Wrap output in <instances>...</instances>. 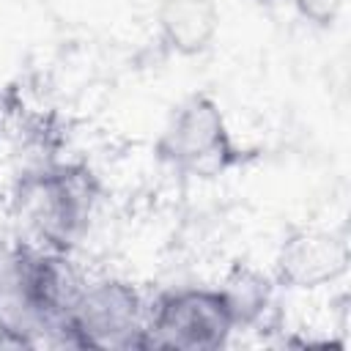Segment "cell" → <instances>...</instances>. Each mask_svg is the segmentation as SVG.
<instances>
[{"mask_svg":"<svg viewBox=\"0 0 351 351\" xmlns=\"http://www.w3.org/2000/svg\"><path fill=\"white\" fill-rule=\"evenodd\" d=\"M82 285L66 252L33 241L16 247L0 266V313L19 346L41 332L69 335V315Z\"/></svg>","mask_w":351,"mask_h":351,"instance_id":"6da1fadb","label":"cell"},{"mask_svg":"<svg viewBox=\"0 0 351 351\" xmlns=\"http://www.w3.org/2000/svg\"><path fill=\"white\" fill-rule=\"evenodd\" d=\"M16 206L36 236L33 244L69 252L93 217L96 184L80 167H49L22 184Z\"/></svg>","mask_w":351,"mask_h":351,"instance_id":"7a4b0ae2","label":"cell"},{"mask_svg":"<svg viewBox=\"0 0 351 351\" xmlns=\"http://www.w3.org/2000/svg\"><path fill=\"white\" fill-rule=\"evenodd\" d=\"M69 337L82 348H148V307L123 280L85 282L69 315Z\"/></svg>","mask_w":351,"mask_h":351,"instance_id":"3957f363","label":"cell"},{"mask_svg":"<svg viewBox=\"0 0 351 351\" xmlns=\"http://www.w3.org/2000/svg\"><path fill=\"white\" fill-rule=\"evenodd\" d=\"M156 154L170 167L186 176H219L239 162V148L230 140L219 104L206 93H192L170 115Z\"/></svg>","mask_w":351,"mask_h":351,"instance_id":"277c9868","label":"cell"},{"mask_svg":"<svg viewBox=\"0 0 351 351\" xmlns=\"http://www.w3.org/2000/svg\"><path fill=\"white\" fill-rule=\"evenodd\" d=\"M236 329L219 288L167 291L148 307V348L214 351Z\"/></svg>","mask_w":351,"mask_h":351,"instance_id":"5b68a950","label":"cell"},{"mask_svg":"<svg viewBox=\"0 0 351 351\" xmlns=\"http://www.w3.org/2000/svg\"><path fill=\"white\" fill-rule=\"evenodd\" d=\"M348 266L346 236L324 228L291 230L277 252L280 280L293 288H321L337 280Z\"/></svg>","mask_w":351,"mask_h":351,"instance_id":"8992f818","label":"cell"},{"mask_svg":"<svg viewBox=\"0 0 351 351\" xmlns=\"http://www.w3.org/2000/svg\"><path fill=\"white\" fill-rule=\"evenodd\" d=\"M219 30V8L214 0H165L159 8L162 41L184 58L206 52Z\"/></svg>","mask_w":351,"mask_h":351,"instance_id":"52a82bcc","label":"cell"},{"mask_svg":"<svg viewBox=\"0 0 351 351\" xmlns=\"http://www.w3.org/2000/svg\"><path fill=\"white\" fill-rule=\"evenodd\" d=\"M219 291L228 302L236 329L255 326L263 318V313L271 307V296H274L271 280L263 271L247 269V266H236Z\"/></svg>","mask_w":351,"mask_h":351,"instance_id":"ba28073f","label":"cell"},{"mask_svg":"<svg viewBox=\"0 0 351 351\" xmlns=\"http://www.w3.org/2000/svg\"><path fill=\"white\" fill-rule=\"evenodd\" d=\"M291 3L304 22L318 25V27L332 25L346 5V0H291Z\"/></svg>","mask_w":351,"mask_h":351,"instance_id":"9c48e42d","label":"cell"},{"mask_svg":"<svg viewBox=\"0 0 351 351\" xmlns=\"http://www.w3.org/2000/svg\"><path fill=\"white\" fill-rule=\"evenodd\" d=\"M3 346H19V340L14 337V332L8 329V324H5V318H3V313H0V348Z\"/></svg>","mask_w":351,"mask_h":351,"instance_id":"30bf717a","label":"cell"}]
</instances>
